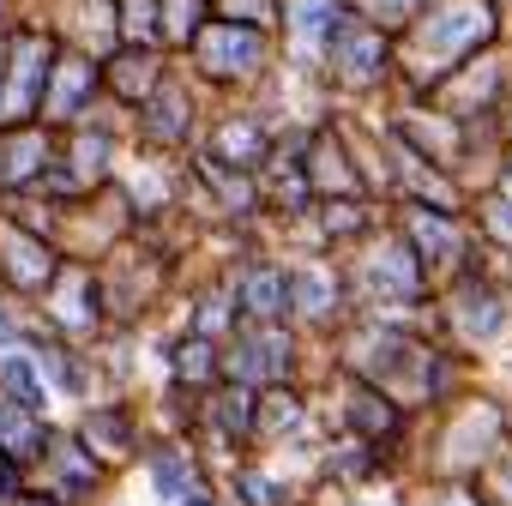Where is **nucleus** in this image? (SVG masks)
<instances>
[{
  "label": "nucleus",
  "instance_id": "1",
  "mask_svg": "<svg viewBox=\"0 0 512 506\" xmlns=\"http://www.w3.org/2000/svg\"><path fill=\"white\" fill-rule=\"evenodd\" d=\"M494 31V13H488V0H440L434 7V19L422 25V37H416V49H422V67L428 73H446V67H458L482 37Z\"/></svg>",
  "mask_w": 512,
  "mask_h": 506
},
{
  "label": "nucleus",
  "instance_id": "2",
  "mask_svg": "<svg viewBox=\"0 0 512 506\" xmlns=\"http://www.w3.org/2000/svg\"><path fill=\"white\" fill-rule=\"evenodd\" d=\"M49 67H55V49H49L43 37H19V43H13L7 73H0V121H7V127H19V121L43 103Z\"/></svg>",
  "mask_w": 512,
  "mask_h": 506
},
{
  "label": "nucleus",
  "instance_id": "3",
  "mask_svg": "<svg viewBox=\"0 0 512 506\" xmlns=\"http://www.w3.org/2000/svg\"><path fill=\"white\" fill-rule=\"evenodd\" d=\"M199 61H205L211 79H241V73H260L266 43H260V31H247L241 19H223V25L199 31Z\"/></svg>",
  "mask_w": 512,
  "mask_h": 506
},
{
  "label": "nucleus",
  "instance_id": "4",
  "mask_svg": "<svg viewBox=\"0 0 512 506\" xmlns=\"http://www.w3.org/2000/svg\"><path fill=\"white\" fill-rule=\"evenodd\" d=\"M0 266H7V284H13V290H43V284L55 278V253H49V241H37V235L0 229Z\"/></svg>",
  "mask_w": 512,
  "mask_h": 506
},
{
  "label": "nucleus",
  "instance_id": "5",
  "mask_svg": "<svg viewBox=\"0 0 512 506\" xmlns=\"http://www.w3.org/2000/svg\"><path fill=\"white\" fill-rule=\"evenodd\" d=\"M91 91H97V67H91L85 55H61V61L49 67L43 103H49V115H55V121H73V115L91 103Z\"/></svg>",
  "mask_w": 512,
  "mask_h": 506
},
{
  "label": "nucleus",
  "instance_id": "6",
  "mask_svg": "<svg viewBox=\"0 0 512 506\" xmlns=\"http://www.w3.org/2000/svg\"><path fill=\"white\" fill-rule=\"evenodd\" d=\"M332 55H338V67H344V79H356V85L386 67L380 31H368V25H356V19H332Z\"/></svg>",
  "mask_w": 512,
  "mask_h": 506
},
{
  "label": "nucleus",
  "instance_id": "7",
  "mask_svg": "<svg viewBox=\"0 0 512 506\" xmlns=\"http://www.w3.org/2000/svg\"><path fill=\"white\" fill-rule=\"evenodd\" d=\"M145 133L163 139V145H175V139L187 133V97H181L175 85H163L157 97H145Z\"/></svg>",
  "mask_w": 512,
  "mask_h": 506
},
{
  "label": "nucleus",
  "instance_id": "8",
  "mask_svg": "<svg viewBox=\"0 0 512 506\" xmlns=\"http://www.w3.org/2000/svg\"><path fill=\"white\" fill-rule=\"evenodd\" d=\"M109 85H115V97L145 103V91H151V55H139V49L115 55V61H109Z\"/></svg>",
  "mask_w": 512,
  "mask_h": 506
},
{
  "label": "nucleus",
  "instance_id": "9",
  "mask_svg": "<svg viewBox=\"0 0 512 506\" xmlns=\"http://www.w3.org/2000/svg\"><path fill=\"white\" fill-rule=\"evenodd\" d=\"M49 163V145L43 139H31V133H19L13 145H7V163H0V181H7V187H25L37 169Z\"/></svg>",
  "mask_w": 512,
  "mask_h": 506
},
{
  "label": "nucleus",
  "instance_id": "10",
  "mask_svg": "<svg viewBox=\"0 0 512 506\" xmlns=\"http://www.w3.org/2000/svg\"><path fill=\"white\" fill-rule=\"evenodd\" d=\"M241 308H253V314H284V308H290L284 278H278V272H247V284H241Z\"/></svg>",
  "mask_w": 512,
  "mask_h": 506
},
{
  "label": "nucleus",
  "instance_id": "11",
  "mask_svg": "<svg viewBox=\"0 0 512 506\" xmlns=\"http://www.w3.org/2000/svg\"><path fill=\"white\" fill-rule=\"evenodd\" d=\"M392 422H398V416H392L386 398H374V392H356V398H350V428H356V434L380 440V434H392Z\"/></svg>",
  "mask_w": 512,
  "mask_h": 506
},
{
  "label": "nucleus",
  "instance_id": "12",
  "mask_svg": "<svg viewBox=\"0 0 512 506\" xmlns=\"http://www.w3.org/2000/svg\"><path fill=\"white\" fill-rule=\"evenodd\" d=\"M0 392H7L13 404H25V410H37V398H43L37 368H31V362H19V356H7V362H0Z\"/></svg>",
  "mask_w": 512,
  "mask_h": 506
},
{
  "label": "nucleus",
  "instance_id": "13",
  "mask_svg": "<svg viewBox=\"0 0 512 506\" xmlns=\"http://www.w3.org/2000/svg\"><path fill=\"white\" fill-rule=\"evenodd\" d=\"M211 428L217 434H241V428H253V398L235 386V392H223L217 398V410H211Z\"/></svg>",
  "mask_w": 512,
  "mask_h": 506
},
{
  "label": "nucleus",
  "instance_id": "14",
  "mask_svg": "<svg viewBox=\"0 0 512 506\" xmlns=\"http://www.w3.org/2000/svg\"><path fill=\"white\" fill-rule=\"evenodd\" d=\"M199 25V0H163V37L169 43H193Z\"/></svg>",
  "mask_w": 512,
  "mask_h": 506
},
{
  "label": "nucleus",
  "instance_id": "15",
  "mask_svg": "<svg viewBox=\"0 0 512 506\" xmlns=\"http://www.w3.org/2000/svg\"><path fill=\"white\" fill-rule=\"evenodd\" d=\"M0 446L7 452H31L37 446V422L25 416V404H13L7 416H0Z\"/></svg>",
  "mask_w": 512,
  "mask_h": 506
},
{
  "label": "nucleus",
  "instance_id": "16",
  "mask_svg": "<svg viewBox=\"0 0 512 506\" xmlns=\"http://www.w3.org/2000/svg\"><path fill=\"white\" fill-rule=\"evenodd\" d=\"M217 157L223 163H253V157H260V133H253V127H223Z\"/></svg>",
  "mask_w": 512,
  "mask_h": 506
},
{
  "label": "nucleus",
  "instance_id": "17",
  "mask_svg": "<svg viewBox=\"0 0 512 506\" xmlns=\"http://www.w3.org/2000/svg\"><path fill=\"white\" fill-rule=\"evenodd\" d=\"M290 416H296V398H290V392H272V398H266V410L253 416V434H278Z\"/></svg>",
  "mask_w": 512,
  "mask_h": 506
},
{
  "label": "nucleus",
  "instance_id": "18",
  "mask_svg": "<svg viewBox=\"0 0 512 506\" xmlns=\"http://www.w3.org/2000/svg\"><path fill=\"white\" fill-rule=\"evenodd\" d=\"M416 235H422V253H434V260H446V253H452V229H446V223L416 217Z\"/></svg>",
  "mask_w": 512,
  "mask_h": 506
},
{
  "label": "nucleus",
  "instance_id": "19",
  "mask_svg": "<svg viewBox=\"0 0 512 506\" xmlns=\"http://www.w3.org/2000/svg\"><path fill=\"white\" fill-rule=\"evenodd\" d=\"M175 368H181V380H211V350H205V338H193Z\"/></svg>",
  "mask_w": 512,
  "mask_h": 506
},
{
  "label": "nucleus",
  "instance_id": "20",
  "mask_svg": "<svg viewBox=\"0 0 512 506\" xmlns=\"http://www.w3.org/2000/svg\"><path fill=\"white\" fill-rule=\"evenodd\" d=\"M157 488H163V494H181V488H187V458H181V452H163V458H157Z\"/></svg>",
  "mask_w": 512,
  "mask_h": 506
},
{
  "label": "nucleus",
  "instance_id": "21",
  "mask_svg": "<svg viewBox=\"0 0 512 506\" xmlns=\"http://www.w3.org/2000/svg\"><path fill=\"white\" fill-rule=\"evenodd\" d=\"M109 163V139H79V181Z\"/></svg>",
  "mask_w": 512,
  "mask_h": 506
},
{
  "label": "nucleus",
  "instance_id": "22",
  "mask_svg": "<svg viewBox=\"0 0 512 506\" xmlns=\"http://www.w3.org/2000/svg\"><path fill=\"white\" fill-rule=\"evenodd\" d=\"M326 229L332 235H356L362 229V211L356 205H326Z\"/></svg>",
  "mask_w": 512,
  "mask_h": 506
},
{
  "label": "nucleus",
  "instance_id": "23",
  "mask_svg": "<svg viewBox=\"0 0 512 506\" xmlns=\"http://www.w3.org/2000/svg\"><path fill=\"white\" fill-rule=\"evenodd\" d=\"M151 31V0H133L127 7V37H145Z\"/></svg>",
  "mask_w": 512,
  "mask_h": 506
},
{
  "label": "nucleus",
  "instance_id": "24",
  "mask_svg": "<svg viewBox=\"0 0 512 506\" xmlns=\"http://www.w3.org/2000/svg\"><path fill=\"white\" fill-rule=\"evenodd\" d=\"M314 175H320V181L332 175V181H344V187H350V175H344V157H332V151H320V157H314Z\"/></svg>",
  "mask_w": 512,
  "mask_h": 506
},
{
  "label": "nucleus",
  "instance_id": "25",
  "mask_svg": "<svg viewBox=\"0 0 512 506\" xmlns=\"http://www.w3.org/2000/svg\"><path fill=\"white\" fill-rule=\"evenodd\" d=\"M229 7H235V13L247 7V19H266V13H272V0H229Z\"/></svg>",
  "mask_w": 512,
  "mask_h": 506
},
{
  "label": "nucleus",
  "instance_id": "26",
  "mask_svg": "<svg viewBox=\"0 0 512 506\" xmlns=\"http://www.w3.org/2000/svg\"><path fill=\"white\" fill-rule=\"evenodd\" d=\"M19 506H55V500H43V494H31V500H19Z\"/></svg>",
  "mask_w": 512,
  "mask_h": 506
},
{
  "label": "nucleus",
  "instance_id": "27",
  "mask_svg": "<svg viewBox=\"0 0 512 506\" xmlns=\"http://www.w3.org/2000/svg\"><path fill=\"white\" fill-rule=\"evenodd\" d=\"M187 506H205V500H187Z\"/></svg>",
  "mask_w": 512,
  "mask_h": 506
}]
</instances>
